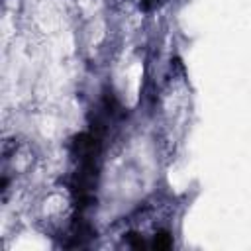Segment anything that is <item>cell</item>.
Wrapping results in <instances>:
<instances>
[{
    "label": "cell",
    "instance_id": "obj_1",
    "mask_svg": "<svg viewBox=\"0 0 251 251\" xmlns=\"http://www.w3.org/2000/svg\"><path fill=\"white\" fill-rule=\"evenodd\" d=\"M171 245H173V239H171V235H169L167 231H159V233L155 235L153 243H151L153 249H169Z\"/></svg>",
    "mask_w": 251,
    "mask_h": 251
}]
</instances>
